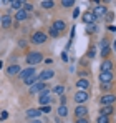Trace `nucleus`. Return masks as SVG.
I'll list each match as a JSON object with an SVG mask.
<instances>
[{
  "instance_id": "nucleus-1",
  "label": "nucleus",
  "mask_w": 116,
  "mask_h": 123,
  "mask_svg": "<svg viewBox=\"0 0 116 123\" xmlns=\"http://www.w3.org/2000/svg\"><path fill=\"white\" fill-rule=\"evenodd\" d=\"M25 60H27V63L30 67H35V65H38L40 62H43V53L41 52H28Z\"/></svg>"
},
{
  "instance_id": "nucleus-2",
  "label": "nucleus",
  "mask_w": 116,
  "mask_h": 123,
  "mask_svg": "<svg viewBox=\"0 0 116 123\" xmlns=\"http://www.w3.org/2000/svg\"><path fill=\"white\" fill-rule=\"evenodd\" d=\"M48 40V35L45 33V32H33L32 33V37H30V42L32 43H35V45H43L45 42Z\"/></svg>"
},
{
  "instance_id": "nucleus-3",
  "label": "nucleus",
  "mask_w": 116,
  "mask_h": 123,
  "mask_svg": "<svg viewBox=\"0 0 116 123\" xmlns=\"http://www.w3.org/2000/svg\"><path fill=\"white\" fill-rule=\"evenodd\" d=\"M50 93H52V90H50L48 86H45V88L40 92L38 102H40L41 106H43V105H50V103H52V97H50Z\"/></svg>"
},
{
  "instance_id": "nucleus-4",
  "label": "nucleus",
  "mask_w": 116,
  "mask_h": 123,
  "mask_svg": "<svg viewBox=\"0 0 116 123\" xmlns=\"http://www.w3.org/2000/svg\"><path fill=\"white\" fill-rule=\"evenodd\" d=\"M73 98H75V103H78V105H85V103L90 100V93H88L86 90H78Z\"/></svg>"
},
{
  "instance_id": "nucleus-5",
  "label": "nucleus",
  "mask_w": 116,
  "mask_h": 123,
  "mask_svg": "<svg viewBox=\"0 0 116 123\" xmlns=\"http://www.w3.org/2000/svg\"><path fill=\"white\" fill-rule=\"evenodd\" d=\"M91 12H93V15H95V18H104V17H106V13H108V8H106V5H104V3H98L96 7H95V8H93V10H91Z\"/></svg>"
},
{
  "instance_id": "nucleus-6",
  "label": "nucleus",
  "mask_w": 116,
  "mask_h": 123,
  "mask_svg": "<svg viewBox=\"0 0 116 123\" xmlns=\"http://www.w3.org/2000/svg\"><path fill=\"white\" fill-rule=\"evenodd\" d=\"M115 103H116V95H115V93H104V95L99 98V105H101V106L115 105Z\"/></svg>"
},
{
  "instance_id": "nucleus-7",
  "label": "nucleus",
  "mask_w": 116,
  "mask_h": 123,
  "mask_svg": "<svg viewBox=\"0 0 116 123\" xmlns=\"http://www.w3.org/2000/svg\"><path fill=\"white\" fill-rule=\"evenodd\" d=\"M45 86H46V83H45V82H40V80H37V82L33 83V85H30V88H28V93H30V95L40 93V92H41Z\"/></svg>"
},
{
  "instance_id": "nucleus-8",
  "label": "nucleus",
  "mask_w": 116,
  "mask_h": 123,
  "mask_svg": "<svg viewBox=\"0 0 116 123\" xmlns=\"http://www.w3.org/2000/svg\"><path fill=\"white\" fill-rule=\"evenodd\" d=\"M99 83H113L115 82V75L113 72H99Z\"/></svg>"
},
{
  "instance_id": "nucleus-9",
  "label": "nucleus",
  "mask_w": 116,
  "mask_h": 123,
  "mask_svg": "<svg viewBox=\"0 0 116 123\" xmlns=\"http://www.w3.org/2000/svg\"><path fill=\"white\" fill-rule=\"evenodd\" d=\"M38 77L40 82H46V80H52L53 77H55V70H50V68H46V70H43V72H40Z\"/></svg>"
},
{
  "instance_id": "nucleus-10",
  "label": "nucleus",
  "mask_w": 116,
  "mask_h": 123,
  "mask_svg": "<svg viewBox=\"0 0 116 123\" xmlns=\"http://www.w3.org/2000/svg\"><path fill=\"white\" fill-rule=\"evenodd\" d=\"M52 28H53V30H57L58 33L61 35V33L66 30V22L61 20V18H58V20H55L53 23H52Z\"/></svg>"
},
{
  "instance_id": "nucleus-11",
  "label": "nucleus",
  "mask_w": 116,
  "mask_h": 123,
  "mask_svg": "<svg viewBox=\"0 0 116 123\" xmlns=\"http://www.w3.org/2000/svg\"><path fill=\"white\" fill-rule=\"evenodd\" d=\"M75 117L76 118H88V106L78 105L76 108H75Z\"/></svg>"
},
{
  "instance_id": "nucleus-12",
  "label": "nucleus",
  "mask_w": 116,
  "mask_h": 123,
  "mask_svg": "<svg viewBox=\"0 0 116 123\" xmlns=\"http://www.w3.org/2000/svg\"><path fill=\"white\" fill-rule=\"evenodd\" d=\"M12 20H13V17H10L8 13H7V15H2V17H0V25H2V28H3V30H8V28L12 27Z\"/></svg>"
},
{
  "instance_id": "nucleus-13",
  "label": "nucleus",
  "mask_w": 116,
  "mask_h": 123,
  "mask_svg": "<svg viewBox=\"0 0 116 123\" xmlns=\"http://www.w3.org/2000/svg\"><path fill=\"white\" fill-rule=\"evenodd\" d=\"M75 85H76L78 90H86V92H88V90H90V85H91V83H90V78H78Z\"/></svg>"
},
{
  "instance_id": "nucleus-14",
  "label": "nucleus",
  "mask_w": 116,
  "mask_h": 123,
  "mask_svg": "<svg viewBox=\"0 0 116 123\" xmlns=\"http://www.w3.org/2000/svg\"><path fill=\"white\" fill-rule=\"evenodd\" d=\"M113 68H115V65H113V62L110 60V58H104V60L101 62V65H99L101 72H113Z\"/></svg>"
},
{
  "instance_id": "nucleus-15",
  "label": "nucleus",
  "mask_w": 116,
  "mask_h": 123,
  "mask_svg": "<svg viewBox=\"0 0 116 123\" xmlns=\"http://www.w3.org/2000/svg\"><path fill=\"white\" fill-rule=\"evenodd\" d=\"M33 73H35V67H28V68H25V70H22V72H20V73L17 75V77H18L20 80L23 82V80H25L27 77H30V75H33Z\"/></svg>"
},
{
  "instance_id": "nucleus-16",
  "label": "nucleus",
  "mask_w": 116,
  "mask_h": 123,
  "mask_svg": "<svg viewBox=\"0 0 116 123\" xmlns=\"http://www.w3.org/2000/svg\"><path fill=\"white\" fill-rule=\"evenodd\" d=\"M20 72H22V67L20 65H8V68H7V75L8 77H15V75H18Z\"/></svg>"
},
{
  "instance_id": "nucleus-17",
  "label": "nucleus",
  "mask_w": 116,
  "mask_h": 123,
  "mask_svg": "<svg viewBox=\"0 0 116 123\" xmlns=\"http://www.w3.org/2000/svg\"><path fill=\"white\" fill-rule=\"evenodd\" d=\"M28 17H30V13H27L23 8L17 10V13H15V20H17V22H27V20H28Z\"/></svg>"
},
{
  "instance_id": "nucleus-18",
  "label": "nucleus",
  "mask_w": 116,
  "mask_h": 123,
  "mask_svg": "<svg viewBox=\"0 0 116 123\" xmlns=\"http://www.w3.org/2000/svg\"><path fill=\"white\" fill-rule=\"evenodd\" d=\"M40 115H41V111H40V108H28L27 110V117L32 120V118H40Z\"/></svg>"
},
{
  "instance_id": "nucleus-19",
  "label": "nucleus",
  "mask_w": 116,
  "mask_h": 123,
  "mask_svg": "<svg viewBox=\"0 0 116 123\" xmlns=\"http://www.w3.org/2000/svg\"><path fill=\"white\" fill-rule=\"evenodd\" d=\"M113 113H115V108H113V105L101 106V110H99V115H104V117H110V115H113Z\"/></svg>"
},
{
  "instance_id": "nucleus-20",
  "label": "nucleus",
  "mask_w": 116,
  "mask_h": 123,
  "mask_svg": "<svg viewBox=\"0 0 116 123\" xmlns=\"http://www.w3.org/2000/svg\"><path fill=\"white\" fill-rule=\"evenodd\" d=\"M83 22H85L86 25H88V23H95L96 18H95L93 12H90V10H88V12H85V13H83Z\"/></svg>"
},
{
  "instance_id": "nucleus-21",
  "label": "nucleus",
  "mask_w": 116,
  "mask_h": 123,
  "mask_svg": "<svg viewBox=\"0 0 116 123\" xmlns=\"http://www.w3.org/2000/svg\"><path fill=\"white\" fill-rule=\"evenodd\" d=\"M96 32H98L96 22H95V23H88V25H86V35H93V33H96Z\"/></svg>"
},
{
  "instance_id": "nucleus-22",
  "label": "nucleus",
  "mask_w": 116,
  "mask_h": 123,
  "mask_svg": "<svg viewBox=\"0 0 116 123\" xmlns=\"http://www.w3.org/2000/svg\"><path fill=\"white\" fill-rule=\"evenodd\" d=\"M38 80V77H37V73H33V75H30V77H27L25 80H23V85H27V86H30V85H33V83Z\"/></svg>"
},
{
  "instance_id": "nucleus-23",
  "label": "nucleus",
  "mask_w": 116,
  "mask_h": 123,
  "mask_svg": "<svg viewBox=\"0 0 116 123\" xmlns=\"http://www.w3.org/2000/svg\"><path fill=\"white\" fill-rule=\"evenodd\" d=\"M58 117H60V118L68 117V108H66V105H60V108H58Z\"/></svg>"
},
{
  "instance_id": "nucleus-24",
  "label": "nucleus",
  "mask_w": 116,
  "mask_h": 123,
  "mask_svg": "<svg viewBox=\"0 0 116 123\" xmlns=\"http://www.w3.org/2000/svg\"><path fill=\"white\" fill-rule=\"evenodd\" d=\"M53 7H55V2L53 0H43L41 2V8H45V10L46 8H53Z\"/></svg>"
},
{
  "instance_id": "nucleus-25",
  "label": "nucleus",
  "mask_w": 116,
  "mask_h": 123,
  "mask_svg": "<svg viewBox=\"0 0 116 123\" xmlns=\"http://www.w3.org/2000/svg\"><path fill=\"white\" fill-rule=\"evenodd\" d=\"M53 93H57L58 97H61V95L65 93V86H63V85H57V86L53 88Z\"/></svg>"
},
{
  "instance_id": "nucleus-26",
  "label": "nucleus",
  "mask_w": 116,
  "mask_h": 123,
  "mask_svg": "<svg viewBox=\"0 0 116 123\" xmlns=\"http://www.w3.org/2000/svg\"><path fill=\"white\" fill-rule=\"evenodd\" d=\"M75 3H76V0H61L63 8H70V7H73Z\"/></svg>"
},
{
  "instance_id": "nucleus-27",
  "label": "nucleus",
  "mask_w": 116,
  "mask_h": 123,
  "mask_svg": "<svg viewBox=\"0 0 116 123\" xmlns=\"http://www.w3.org/2000/svg\"><path fill=\"white\" fill-rule=\"evenodd\" d=\"M108 47H110V40H108L106 37H103L101 42H99V48H101V50H104V48H108Z\"/></svg>"
},
{
  "instance_id": "nucleus-28",
  "label": "nucleus",
  "mask_w": 116,
  "mask_h": 123,
  "mask_svg": "<svg viewBox=\"0 0 116 123\" xmlns=\"http://www.w3.org/2000/svg\"><path fill=\"white\" fill-rule=\"evenodd\" d=\"M99 88H101L103 92H106V93H108V92L113 88V83H99Z\"/></svg>"
},
{
  "instance_id": "nucleus-29",
  "label": "nucleus",
  "mask_w": 116,
  "mask_h": 123,
  "mask_svg": "<svg viewBox=\"0 0 116 123\" xmlns=\"http://www.w3.org/2000/svg\"><path fill=\"white\" fill-rule=\"evenodd\" d=\"M95 57H96V47L91 45L90 50H88V58H95Z\"/></svg>"
},
{
  "instance_id": "nucleus-30",
  "label": "nucleus",
  "mask_w": 116,
  "mask_h": 123,
  "mask_svg": "<svg viewBox=\"0 0 116 123\" xmlns=\"http://www.w3.org/2000/svg\"><path fill=\"white\" fill-rule=\"evenodd\" d=\"M96 123H110V117H104V115H98Z\"/></svg>"
},
{
  "instance_id": "nucleus-31",
  "label": "nucleus",
  "mask_w": 116,
  "mask_h": 123,
  "mask_svg": "<svg viewBox=\"0 0 116 123\" xmlns=\"http://www.w3.org/2000/svg\"><path fill=\"white\" fill-rule=\"evenodd\" d=\"M10 7H12L13 10H20V8H23V3H22L20 0H17V2H13V3H12Z\"/></svg>"
},
{
  "instance_id": "nucleus-32",
  "label": "nucleus",
  "mask_w": 116,
  "mask_h": 123,
  "mask_svg": "<svg viewBox=\"0 0 116 123\" xmlns=\"http://www.w3.org/2000/svg\"><path fill=\"white\" fill-rule=\"evenodd\" d=\"M23 10H25L27 13H30V12L33 10V5H32L30 2H25V3H23Z\"/></svg>"
},
{
  "instance_id": "nucleus-33",
  "label": "nucleus",
  "mask_w": 116,
  "mask_h": 123,
  "mask_svg": "<svg viewBox=\"0 0 116 123\" xmlns=\"http://www.w3.org/2000/svg\"><path fill=\"white\" fill-rule=\"evenodd\" d=\"M111 53V47H108V48H104V50H101V57L103 58H108V55Z\"/></svg>"
},
{
  "instance_id": "nucleus-34",
  "label": "nucleus",
  "mask_w": 116,
  "mask_h": 123,
  "mask_svg": "<svg viewBox=\"0 0 116 123\" xmlns=\"http://www.w3.org/2000/svg\"><path fill=\"white\" fill-rule=\"evenodd\" d=\"M48 33H50V37H52V38H58V37H60V33H58L57 30H53L52 27H50V30H48Z\"/></svg>"
},
{
  "instance_id": "nucleus-35",
  "label": "nucleus",
  "mask_w": 116,
  "mask_h": 123,
  "mask_svg": "<svg viewBox=\"0 0 116 123\" xmlns=\"http://www.w3.org/2000/svg\"><path fill=\"white\" fill-rule=\"evenodd\" d=\"M40 111H41V113H50V111H52V106H50V105H43V106L40 108Z\"/></svg>"
},
{
  "instance_id": "nucleus-36",
  "label": "nucleus",
  "mask_w": 116,
  "mask_h": 123,
  "mask_svg": "<svg viewBox=\"0 0 116 123\" xmlns=\"http://www.w3.org/2000/svg\"><path fill=\"white\" fill-rule=\"evenodd\" d=\"M104 18H106V20H108V22H111V20H113V18H115V13H111V12H108Z\"/></svg>"
},
{
  "instance_id": "nucleus-37",
  "label": "nucleus",
  "mask_w": 116,
  "mask_h": 123,
  "mask_svg": "<svg viewBox=\"0 0 116 123\" xmlns=\"http://www.w3.org/2000/svg\"><path fill=\"white\" fill-rule=\"evenodd\" d=\"M75 123H90V120H88V118H76Z\"/></svg>"
},
{
  "instance_id": "nucleus-38",
  "label": "nucleus",
  "mask_w": 116,
  "mask_h": 123,
  "mask_svg": "<svg viewBox=\"0 0 116 123\" xmlns=\"http://www.w3.org/2000/svg\"><path fill=\"white\" fill-rule=\"evenodd\" d=\"M78 15H80V8H78V7H75V10H73V15H71V17H73V18H76Z\"/></svg>"
},
{
  "instance_id": "nucleus-39",
  "label": "nucleus",
  "mask_w": 116,
  "mask_h": 123,
  "mask_svg": "<svg viewBox=\"0 0 116 123\" xmlns=\"http://www.w3.org/2000/svg\"><path fill=\"white\" fill-rule=\"evenodd\" d=\"M108 32L115 33V32H116V27H115V25H108Z\"/></svg>"
},
{
  "instance_id": "nucleus-40",
  "label": "nucleus",
  "mask_w": 116,
  "mask_h": 123,
  "mask_svg": "<svg viewBox=\"0 0 116 123\" xmlns=\"http://www.w3.org/2000/svg\"><path fill=\"white\" fill-rule=\"evenodd\" d=\"M61 60H63V62H68V55H66V52H63V53H61Z\"/></svg>"
},
{
  "instance_id": "nucleus-41",
  "label": "nucleus",
  "mask_w": 116,
  "mask_h": 123,
  "mask_svg": "<svg viewBox=\"0 0 116 123\" xmlns=\"http://www.w3.org/2000/svg\"><path fill=\"white\" fill-rule=\"evenodd\" d=\"M60 105H66V98H65L63 95L60 97Z\"/></svg>"
},
{
  "instance_id": "nucleus-42",
  "label": "nucleus",
  "mask_w": 116,
  "mask_h": 123,
  "mask_svg": "<svg viewBox=\"0 0 116 123\" xmlns=\"http://www.w3.org/2000/svg\"><path fill=\"white\" fill-rule=\"evenodd\" d=\"M18 47L25 48V47H27V42H25V40H20V42H18Z\"/></svg>"
},
{
  "instance_id": "nucleus-43",
  "label": "nucleus",
  "mask_w": 116,
  "mask_h": 123,
  "mask_svg": "<svg viewBox=\"0 0 116 123\" xmlns=\"http://www.w3.org/2000/svg\"><path fill=\"white\" fill-rule=\"evenodd\" d=\"M7 117H8V113H7V111H2V115H0V120H5Z\"/></svg>"
},
{
  "instance_id": "nucleus-44",
  "label": "nucleus",
  "mask_w": 116,
  "mask_h": 123,
  "mask_svg": "<svg viewBox=\"0 0 116 123\" xmlns=\"http://www.w3.org/2000/svg\"><path fill=\"white\" fill-rule=\"evenodd\" d=\"M30 123H43V122H41L40 118H32V120H30Z\"/></svg>"
},
{
  "instance_id": "nucleus-45",
  "label": "nucleus",
  "mask_w": 116,
  "mask_h": 123,
  "mask_svg": "<svg viewBox=\"0 0 116 123\" xmlns=\"http://www.w3.org/2000/svg\"><path fill=\"white\" fill-rule=\"evenodd\" d=\"M111 48H113V50H115V52H116V40L113 42V47H111Z\"/></svg>"
},
{
  "instance_id": "nucleus-46",
  "label": "nucleus",
  "mask_w": 116,
  "mask_h": 123,
  "mask_svg": "<svg viewBox=\"0 0 116 123\" xmlns=\"http://www.w3.org/2000/svg\"><path fill=\"white\" fill-rule=\"evenodd\" d=\"M7 2H8V3L12 5V3H13V2H17V0H7Z\"/></svg>"
},
{
  "instance_id": "nucleus-47",
  "label": "nucleus",
  "mask_w": 116,
  "mask_h": 123,
  "mask_svg": "<svg viewBox=\"0 0 116 123\" xmlns=\"http://www.w3.org/2000/svg\"><path fill=\"white\" fill-rule=\"evenodd\" d=\"M101 2H103V3H110L111 0H101Z\"/></svg>"
},
{
  "instance_id": "nucleus-48",
  "label": "nucleus",
  "mask_w": 116,
  "mask_h": 123,
  "mask_svg": "<svg viewBox=\"0 0 116 123\" xmlns=\"http://www.w3.org/2000/svg\"><path fill=\"white\" fill-rule=\"evenodd\" d=\"M93 2H96V3H101V0H93Z\"/></svg>"
},
{
  "instance_id": "nucleus-49",
  "label": "nucleus",
  "mask_w": 116,
  "mask_h": 123,
  "mask_svg": "<svg viewBox=\"0 0 116 123\" xmlns=\"http://www.w3.org/2000/svg\"><path fill=\"white\" fill-rule=\"evenodd\" d=\"M20 2H22V3H25V2H28V0H20Z\"/></svg>"
},
{
  "instance_id": "nucleus-50",
  "label": "nucleus",
  "mask_w": 116,
  "mask_h": 123,
  "mask_svg": "<svg viewBox=\"0 0 116 123\" xmlns=\"http://www.w3.org/2000/svg\"><path fill=\"white\" fill-rule=\"evenodd\" d=\"M2 2H5V0H2Z\"/></svg>"
},
{
  "instance_id": "nucleus-51",
  "label": "nucleus",
  "mask_w": 116,
  "mask_h": 123,
  "mask_svg": "<svg viewBox=\"0 0 116 123\" xmlns=\"http://www.w3.org/2000/svg\"><path fill=\"white\" fill-rule=\"evenodd\" d=\"M0 17H2V15H0Z\"/></svg>"
}]
</instances>
